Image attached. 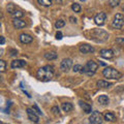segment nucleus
Here are the masks:
<instances>
[{
    "mask_svg": "<svg viewBox=\"0 0 124 124\" xmlns=\"http://www.w3.org/2000/svg\"><path fill=\"white\" fill-rule=\"evenodd\" d=\"M61 108H62V110H63L64 112H66V113L72 111V108H73L72 104L70 102H63L62 103V106H61Z\"/></svg>",
    "mask_w": 124,
    "mask_h": 124,
    "instance_id": "6ab92c4d",
    "label": "nucleus"
},
{
    "mask_svg": "<svg viewBox=\"0 0 124 124\" xmlns=\"http://www.w3.org/2000/svg\"><path fill=\"white\" fill-rule=\"evenodd\" d=\"M103 116L99 112H92L90 117H89V123L90 124H102Z\"/></svg>",
    "mask_w": 124,
    "mask_h": 124,
    "instance_id": "39448f33",
    "label": "nucleus"
},
{
    "mask_svg": "<svg viewBox=\"0 0 124 124\" xmlns=\"http://www.w3.org/2000/svg\"><path fill=\"white\" fill-rule=\"evenodd\" d=\"M11 68H23L24 66H26V61L22 60V59H17L14 60L11 62Z\"/></svg>",
    "mask_w": 124,
    "mask_h": 124,
    "instance_id": "ddd939ff",
    "label": "nucleus"
},
{
    "mask_svg": "<svg viewBox=\"0 0 124 124\" xmlns=\"http://www.w3.org/2000/svg\"><path fill=\"white\" fill-rule=\"evenodd\" d=\"M106 20H107V14L103 13V11H101V13H98L94 17L95 24L98 25V26H102L104 23H106Z\"/></svg>",
    "mask_w": 124,
    "mask_h": 124,
    "instance_id": "0eeeda50",
    "label": "nucleus"
},
{
    "mask_svg": "<svg viewBox=\"0 0 124 124\" xmlns=\"http://www.w3.org/2000/svg\"><path fill=\"white\" fill-rule=\"evenodd\" d=\"M91 37L92 39H94L96 41H106L108 38V34L102 29H93L91 31Z\"/></svg>",
    "mask_w": 124,
    "mask_h": 124,
    "instance_id": "f03ea898",
    "label": "nucleus"
},
{
    "mask_svg": "<svg viewBox=\"0 0 124 124\" xmlns=\"http://www.w3.org/2000/svg\"><path fill=\"white\" fill-rule=\"evenodd\" d=\"M26 112H27V116H28L29 120H31V121L34 122V123H37L38 121H39V118H38V115L36 114V112H34L33 108H27V110H26Z\"/></svg>",
    "mask_w": 124,
    "mask_h": 124,
    "instance_id": "1a4fd4ad",
    "label": "nucleus"
},
{
    "mask_svg": "<svg viewBox=\"0 0 124 124\" xmlns=\"http://www.w3.org/2000/svg\"><path fill=\"white\" fill-rule=\"evenodd\" d=\"M64 25H65V22L63 20H58L55 23V27L57 29H60V28H62V27H64Z\"/></svg>",
    "mask_w": 124,
    "mask_h": 124,
    "instance_id": "393cba45",
    "label": "nucleus"
},
{
    "mask_svg": "<svg viewBox=\"0 0 124 124\" xmlns=\"http://www.w3.org/2000/svg\"><path fill=\"white\" fill-rule=\"evenodd\" d=\"M108 3L110 4V6L115 7V6H118L120 4V1H119V0H110Z\"/></svg>",
    "mask_w": 124,
    "mask_h": 124,
    "instance_id": "a878e982",
    "label": "nucleus"
},
{
    "mask_svg": "<svg viewBox=\"0 0 124 124\" xmlns=\"http://www.w3.org/2000/svg\"><path fill=\"white\" fill-rule=\"evenodd\" d=\"M99 64L102 65V66H104V65H106V63H104V62H102V61H99Z\"/></svg>",
    "mask_w": 124,
    "mask_h": 124,
    "instance_id": "c9c22d12",
    "label": "nucleus"
},
{
    "mask_svg": "<svg viewBox=\"0 0 124 124\" xmlns=\"http://www.w3.org/2000/svg\"><path fill=\"white\" fill-rule=\"evenodd\" d=\"M122 9H123V11H124V6H123V7H122Z\"/></svg>",
    "mask_w": 124,
    "mask_h": 124,
    "instance_id": "e433bc0d",
    "label": "nucleus"
},
{
    "mask_svg": "<svg viewBox=\"0 0 124 124\" xmlns=\"http://www.w3.org/2000/svg\"><path fill=\"white\" fill-rule=\"evenodd\" d=\"M37 2L39 3L40 5H44V6H51L52 5L51 0H37Z\"/></svg>",
    "mask_w": 124,
    "mask_h": 124,
    "instance_id": "5701e85b",
    "label": "nucleus"
},
{
    "mask_svg": "<svg viewBox=\"0 0 124 124\" xmlns=\"http://www.w3.org/2000/svg\"><path fill=\"white\" fill-rule=\"evenodd\" d=\"M19 39H20L22 44H30V42H32L33 37L27 33H22L21 35L19 36Z\"/></svg>",
    "mask_w": 124,
    "mask_h": 124,
    "instance_id": "f8f14e48",
    "label": "nucleus"
},
{
    "mask_svg": "<svg viewBox=\"0 0 124 124\" xmlns=\"http://www.w3.org/2000/svg\"><path fill=\"white\" fill-rule=\"evenodd\" d=\"M5 68H6V63L4 60H0V71L1 72H4L5 71Z\"/></svg>",
    "mask_w": 124,
    "mask_h": 124,
    "instance_id": "bb28decb",
    "label": "nucleus"
},
{
    "mask_svg": "<svg viewBox=\"0 0 124 124\" xmlns=\"http://www.w3.org/2000/svg\"><path fill=\"white\" fill-rule=\"evenodd\" d=\"M102 75L104 78H107V79H113V80H118L122 76L117 69L114 67H111V66H108L104 68L102 70Z\"/></svg>",
    "mask_w": 124,
    "mask_h": 124,
    "instance_id": "7ed1b4c3",
    "label": "nucleus"
},
{
    "mask_svg": "<svg viewBox=\"0 0 124 124\" xmlns=\"http://www.w3.org/2000/svg\"><path fill=\"white\" fill-rule=\"evenodd\" d=\"M116 44L119 46H124V37H117L116 38Z\"/></svg>",
    "mask_w": 124,
    "mask_h": 124,
    "instance_id": "c85d7f7f",
    "label": "nucleus"
},
{
    "mask_svg": "<svg viewBox=\"0 0 124 124\" xmlns=\"http://www.w3.org/2000/svg\"><path fill=\"white\" fill-rule=\"evenodd\" d=\"M69 20H70V22H71V23H77V19H76V18L70 17V18H69Z\"/></svg>",
    "mask_w": 124,
    "mask_h": 124,
    "instance_id": "f704fd0d",
    "label": "nucleus"
},
{
    "mask_svg": "<svg viewBox=\"0 0 124 124\" xmlns=\"http://www.w3.org/2000/svg\"><path fill=\"white\" fill-rule=\"evenodd\" d=\"M13 25H14L15 28L22 29V28H24V27H26V23L23 20H21V19H15L13 21Z\"/></svg>",
    "mask_w": 124,
    "mask_h": 124,
    "instance_id": "2eb2a0df",
    "label": "nucleus"
},
{
    "mask_svg": "<svg viewBox=\"0 0 124 124\" xmlns=\"http://www.w3.org/2000/svg\"><path fill=\"white\" fill-rule=\"evenodd\" d=\"M103 119L106 120V121L114 122V121H116V116L114 113H112V112H107V113L103 115Z\"/></svg>",
    "mask_w": 124,
    "mask_h": 124,
    "instance_id": "f3484780",
    "label": "nucleus"
},
{
    "mask_svg": "<svg viewBox=\"0 0 124 124\" xmlns=\"http://www.w3.org/2000/svg\"><path fill=\"white\" fill-rule=\"evenodd\" d=\"M72 69H73V71H75V72H81V71H82V69H83V66H82V65L78 64V65H75V66L72 67Z\"/></svg>",
    "mask_w": 124,
    "mask_h": 124,
    "instance_id": "cd10ccee",
    "label": "nucleus"
},
{
    "mask_svg": "<svg viewBox=\"0 0 124 124\" xmlns=\"http://www.w3.org/2000/svg\"><path fill=\"white\" fill-rule=\"evenodd\" d=\"M97 68H98V64L96 63V62L90 60V61H88L86 65L83 67L81 73H86L88 76H93L96 72V70H97Z\"/></svg>",
    "mask_w": 124,
    "mask_h": 124,
    "instance_id": "20e7f679",
    "label": "nucleus"
},
{
    "mask_svg": "<svg viewBox=\"0 0 124 124\" xmlns=\"http://www.w3.org/2000/svg\"><path fill=\"white\" fill-rule=\"evenodd\" d=\"M72 66V60L69 59V58H66V59H63L60 64V68L62 71H68L69 69Z\"/></svg>",
    "mask_w": 124,
    "mask_h": 124,
    "instance_id": "6e6552de",
    "label": "nucleus"
},
{
    "mask_svg": "<svg viewBox=\"0 0 124 124\" xmlns=\"http://www.w3.org/2000/svg\"><path fill=\"white\" fill-rule=\"evenodd\" d=\"M23 15H24V14H23L21 10H16L11 16H13V18H14V20H15V19H20V18H22Z\"/></svg>",
    "mask_w": 124,
    "mask_h": 124,
    "instance_id": "b1692460",
    "label": "nucleus"
},
{
    "mask_svg": "<svg viewBox=\"0 0 124 124\" xmlns=\"http://www.w3.org/2000/svg\"><path fill=\"white\" fill-rule=\"evenodd\" d=\"M4 42H5V38L3 37V36H1V37H0V44H1V45H4Z\"/></svg>",
    "mask_w": 124,
    "mask_h": 124,
    "instance_id": "72a5a7b5",
    "label": "nucleus"
},
{
    "mask_svg": "<svg viewBox=\"0 0 124 124\" xmlns=\"http://www.w3.org/2000/svg\"><path fill=\"white\" fill-rule=\"evenodd\" d=\"M32 108H33L34 111H36V114H37V115H41V114H42V113H41V111L39 110V108H38V107L36 106V104H34Z\"/></svg>",
    "mask_w": 124,
    "mask_h": 124,
    "instance_id": "c756f323",
    "label": "nucleus"
},
{
    "mask_svg": "<svg viewBox=\"0 0 124 124\" xmlns=\"http://www.w3.org/2000/svg\"><path fill=\"white\" fill-rule=\"evenodd\" d=\"M97 101L100 106H108V102H110V99H108L107 95H100L97 98Z\"/></svg>",
    "mask_w": 124,
    "mask_h": 124,
    "instance_id": "dca6fc26",
    "label": "nucleus"
},
{
    "mask_svg": "<svg viewBox=\"0 0 124 124\" xmlns=\"http://www.w3.org/2000/svg\"><path fill=\"white\" fill-rule=\"evenodd\" d=\"M96 85H97V87H99V88H108V87H111L113 84H112L111 82H108V81L100 80V81H97Z\"/></svg>",
    "mask_w": 124,
    "mask_h": 124,
    "instance_id": "a211bd4d",
    "label": "nucleus"
},
{
    "mask_svg": "<svg viewBox=\"0 0 124 124\" xmlns=\"http://www.w3.org/2000/svg\"><path fill=\"white\" fill-rule=\"evenodd\" d=\"M79 103H80V107L83 108V111L85 112V113H86V114H91L92 108H91L90 104L87 103V102H85V101H82V100H80Z\"/></svg>",
    "mask_w": 124,
    "mask_h": 124,
    "instance_id": "4468645a",
    "label": "nucleus"
},
{
    "mask_svg": "<svg viewBox=\"0 0 124 124\" xmlns=\"http://www.w3.org/2000/svg\"><path fill=\"white\" fill-rule=\"evenodd\" d=\"M44 56L46 60H55L57 58V54L52 51V52H46Z\"/></svg>",
    "mask_w": 124,
    "mask_h": 124,
    "instance_id": "aec40b11",
    "label": "nucleus"
},
{
    "mask_svg": "<svg viewBox=\"0 0 124 124\" xmlns=\"http://www.w3.org/2000/svg\"><path fill=\"white\" fill-rule=\"evenodd\" d=\"M62 37H63V34H62L61 32H60V31H58V32L56 33V38H57V39H62Z\"/></svg>",
    "mask_w": 124,
    "mask_h": 124,
    "instance_id": "2f4dec72",
    "label": "nucleus"
},
{
    "mask_svg": "<svg viewBox=\"0 0 124 124\" xmlns=\"http://www.w3.org/2000/svg\"><path fill=\"white\" fill-rule=\"evenodd\" d=\"M6 9H7V11H8V13H10L11 15H13L15 11H16V6H15L14 3H8V4H7V6H6Z\"/></svg>",
    "mask_w": 124,
    "mask_h": 124,
    "instance_id": "4be33fe9",
    "label": "nucleus"
},
{
    "mask_svg": "<svg viewBox=\"0 0 124 124\" xmlns=\"http://www.w3.org/2000/svg\"><path fill=\"white\" fill-rule=\"evenodd\" d=\"M36 76L38 80L42 81V82H48L54 76V67L51 65H46V66L38 69Z\"/></svg>",
    "mask_w": 124,
    "mask_h": 124,
    "instance_id": "f257e3e1",
    "label": "nucleus"
},
{
    "mask_svg": "<svg viewBox=\"0 0 124 124\" xmlns=\"http://www.w3.org/2000/svg\"><path fill=\"white\" fill-rule=\"evenodd\" d=\"M99 54L102 58H106V59H111L114 57V51L111 49H102L99 52Z\"/></svg>",
    "mask_w": 124,
    "mask_h": 124,
    "instance_id": "9d476101",
    "label": "nucleus"
},
{
    "mask_svg": "<svg viewBox=\"0 0 124 124\" xmlns=\"http://www.w3.org/2000/svg\"><path fill=\"white\" fill-rule=\"evenodd\" d=\"M52 112H53V113L54 114H59V108H58V107H53L52 108Z\"/></svg>",
    "mask_w": 124,
    "mask_h": 124,
    "instance_id": "7c9ffc66",
    "label": "nucleus"
},
{
    "mask_svg": "<svg viewBox=\"0 0 124 124\" xmlns=\"http://www.w3.org/2000/svg\"><path fill=\"white\" fill-rule=\"evenodd\" d=\"M71 9L75 11V13H80L81 11V5L78 2H73L71 4Z\"/></svg>",
    "mask_w": 124,
    "mask_h": 124,
    "instance_id": "412c9836",
    "label": "nucleus"
},
{
    "mask_svg": "<svg viewBox=\"0 0 124 124\" xmlns=\"http://www.w3.org/2000/svg\"><path fill=\"white\" fill-rule=\"evenodd\" d=\"M123 25H124V16L122 14H116L113 23H112V26L116 29H121Z\"/></svg>",
    "mask_w": 124,
    "mask_h": 124,
    "instance_id": "423d86ee",
    "label": "nucleus"
},
{
    "mask_svg": "<svg viewBox=\"0 0 124 124\" xmlns=\"http://www.w3.org/2000/svg\"><path fill=\"white\" fill-rule=\"evenodd\" d=\"M95 51V49L93 48L92 46L90 45H87V44H84L80 46V52L83 53V54H89V53H93Z\"/></svg>",
    "mask_w": 124,
    "mask_h": 124,
    "instance_id": "9b49d317",
    "label": "nucleus"
},
{
    "mask_svg": "<svg viewBox=\"0 0 124 124\" xmlns=\"http://www.w3.org/2000/svg\"><path fill=\"white\" fill-rule=\"evenodd\" d=\"M10 55L11 56H17L18 55V51H17V50H10Z\"/></svg>",
    "mask_w": 124,
    "mask_h": 124,
    "instance_id": "473e14b6",
    "label": "nucleus"
}]
</instances>
